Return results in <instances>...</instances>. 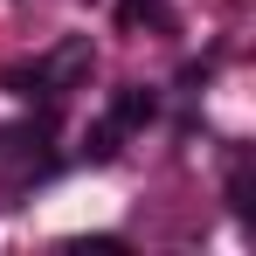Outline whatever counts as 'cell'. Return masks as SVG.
Wrapping results in <instances>:
<instances>
[{"mask_svg":"<svg viewBox=\"0 0 256 256\" xmlns=\"http://www.w3.org/2000/svg\"><path fill=\"white\" fill-rule=\"evenodd\" d=\"M152 118H160V97H152V90H118V97H111V125L118 132H146L152 125Z\"/></svg>","mask_w":256,"mask_h":256,"instance_id":"1","label":"cell"},{"mask_svg":"<svg viewBox=\"0 0 256 256\" xmlns=\"http://www.w3.org/2000/svg\"><path fill=\"white\" fill-rule=\"evenodd\" d=\"M118 21L125 28H166L173 14H166V0H118Z\"/></svg>","mask_w":256,"mask_h":256,"instance_id":"2","label":"cell"},{"mask_svg":"<svg viewBox=\"0 0 256 256\" xmlns=\"http://www.w3.org/2000/svg\"><path fill=\"white\" fill-rule=\"evenodd\" d=\"M118 138H125V132L104 118V125H90V132H84V152H90V160H111V152H118Z\"/></svg>","mask_w":256,"mask_h":256,"instance_id":"3","label":"cell"}]
</instances>
